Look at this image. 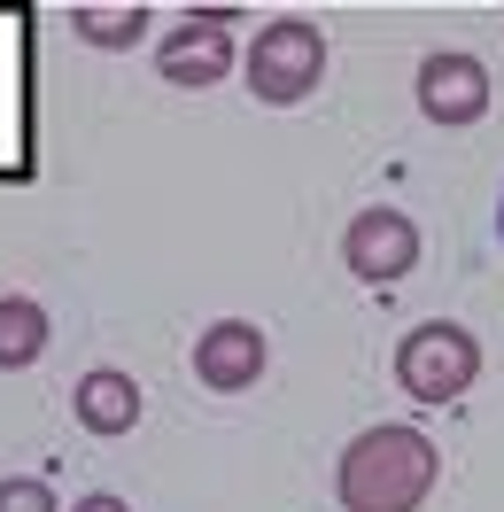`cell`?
<instances>
[{"label":"cell","mask_w":504,"mask_h":512,"mask_svg":"<svg viewBox=\"0 0 504 512\" xmlns=\"http://www.w3.org/2000/svg\"><path fill=\"white\" fill-rule=\"evenodd\" d=\"M241 70H249L256 101L287 109V101H303L318 78H326V32H318L311 16H272V24L256 32V47L241 55Z\"/></svg>","instance_id":"3"},{"label":"cell","mask_w":504,"mask_h":512,"mask_svg":"<svg viewBox=\"0 0 504 512\" xmlns=\"http://www.w3.org/2000/svg\"><path fill=\"white\" fill-rule=\"evenodd\" d=\"M70 512H132V505H125V497H109V489H94V497H78Z\"/></svg>","instance_id":"12"},{"label":"cell","mask_w":504,"mask_h":512,"mask_svg":"<svg viewBox=\"0 0 504 512\" xmlns=\"http://www.w3.org/2000/svg\"><path fill=\"white\" fill-rule=\"evenodd\" d=\"M442 481L435 435H419L404 419H380L334 458V497L342 512H419Z\"/></svg>","instance_id":"1"},{"label":"cell","mask_w":504,"mask_h":512,"mask_svg":"<svg viewBox=\"0 0 504 512\" xmlns=\"http://www.w3.org/2000/svg\"><path fill=\"white\" fill-rule=\"evenodd\" d=\"M264 357H272L264 326H249V319H218L210 334H194V381L210 388V396H241V388L264 381Z\"/></svg>","instance_id":"7"},{"label":"cell","mask_w":504,"mask_h":512,"mask_svg":"<svg viewBox=\"0 0 504 512\" xmlns=\"http://www.w3.org/2000/svg\"><path fill=\"white\" fill-rule=\"evenodd\" d=\"M396 381L419 404H458L473 381H481V342H473L458 319H427L396 342Z\"/></svg>","instance_id":"2"},{"label":"cell","mask_w":504,"mask_h":512,"mask_svg":"<svg viewBox=\"0 0 504 512\" xmlns=\"http://www.w3.org/2000/svg\"><path fill=\"white\" fill-rule=\"evenodd\" d=\"M419 117L442 132H466L489 117V63L466 55V47H435L419 63Z\"/></svg>","instance_id":"4"},{"label":"cell","mask_w":504,"mask_h":512,"mask_svg":"<svg viewBox=\"0 0 504 512\" xmlns=\"http://www.w3.org/2000/svg\"><path fill=\"white\" fill-rule=\"evenodd\" d=\"M233 16H218V8H194L179 32L156 47V70L163 86H187V94H202V86H218L225 70H233V32H225Z\"/></svg>","instance_id":"6"},{"label":"cell","mask_w":504,"mask_h":512,"mask_svg":"<svg viewBox=\"0 0 504 512\" xmlns=\"http://www.w3.org/2000/svg\"><path fill=\"white\" fill-rule=\"evenodd\" d=\"M70 412H78V427L101 435V443H109V435H132V427H140V381L117 373V365H94L86 381L70 388Z\"/></svg>","instance_id":"8"},{"label":"cell","mask_w":504,"mask_h":512,"mask_svg":"<svg viewBox=\"0 0 504 512\" xmlns=\"http://www.w3.org/2000/svg\"><path fill=\"white\" fill-rule=\"evenodd\" d=\"M342 264L365 288H396L411 264H419V225H411L404 210H388V202L357 210V218L342 225Z\"/></svg>","instance_id":"5"},{"label":"cell","mask_w":504,"mask_h":512,"mask_svg":"<svg viewBox=\"0 0 504 512\" xmlns=\"http://www.w3.org/2000/svg\"><path fill=\"white\" fill-rule=\"evenodd\" d=\"M70 32L86 47H140L148 39V8H70Z\"/></svg>","instance_id":"10"},{"label":"cell","mask_w":504,"mask_h":512,"mask_svg":"<svg viewBox=\"0 0 504 512\" xmlns=\"http://www.w3.org/2000/svg\"><path fill=\"white\" fill-rule=\"evenodd\" d=\"M497 241H504V194H497Z\"/></svg>","instance_id":"13"},{"label":"cell","mask_w":504,"mask_h":512,"mask_svg":"<svg viewBox=\"0 0 504 512\" xmlns=\"http://www.w3.org/2000/svg\"><path fill=\"white\" fill-rule=\"evenodd\" d=\"M47 357V311L32 295H0V373H24Z\"/></svg>","instance_id":"9"},{"label":"cell","mask_w":504,"mask_h":512,"mask_svg":"<svg viewBox=\"0 0 504 512\" xmlns=\"http://www.w3.org/2000/svg\"><path fill=\"white\" fill-rule=\"evenodd\" d=\"M0 512H63V505H55V489H47V481L8 474V481H0Z\"/></svg>","instance_id":"11"}]
</instances>
